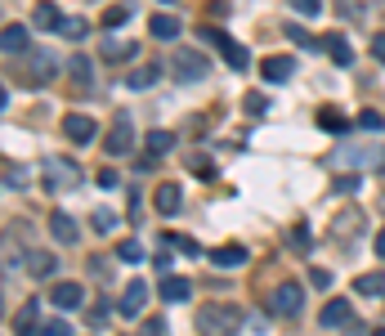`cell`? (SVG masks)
<instances>
[{
    "instance_id": "cell-28",
    "label": "cell",
    "mask_w": 385,
    "mask_h": 336,
    "mask_svg": "<svg viewBox=\"0 0 385 336\" xmlns=\"http://www.w3.org/2000/svg\"><path fill=\"white\" fill-rule=\"evenodd\" d=\"M130 14H135V5H108V14H104V27H108V31H116L121 23H130Z\"/></svg>"
},
{
    "instance_id": "cell-40",
    "label": "cell",
    "mask_w": 385,
    "mask_h": 336,
    "mask_svg": "<svg viewBox=\"0 0 385 336\" xmlns=\"http://www.w3.org/2000/svg\"><path fill=\"white\" fill-rule=\"evenodd\" d=\"M63 36H72V41H81V36H86V23H81V19H63Z\"/></svg>"
},
{
    "instance_id": "cell-35",
    "label": "cell",
    "mask_w": 385,
    "mask_h": 336,
    "mask_svg": "<svg viewBox=\"0 0 385 336\" xmlns=\"http://www.w3.org/2000/svg\"><path fill=\"white\" fill-rule=\"evenodd\" d=\"M242 108H246L251 117H264V112H269V99H264V94H256V90H251V94L242 99Z\"/></svg>"
},
{
    "instance_id": "cell-16",
    "label": "cell",
    "mask_w": 385,
    "mask_h": 336,
    "mask_svg": "<svg viewBox=\"0 0 385 336\" xmlns=\"http://www.w3.org/2000/svg\"><path fill=\"white\" fill-rule=\"evenodd\" d=\"M36 314H41V300H27V305L14 314V332H27V336H36Z\"/></svg>"
},
{
    "instance_id": "cell-26",
    "label": "cell",
    "mask_w": 385,
    "mask_h": 336,
    "mask_svg": "<svg viewBox=\"0 0 385 336\" xmlns=\"http://www.w3.org/2000/svg\"><path fill=\"white\" fill-rule=\"evenodd\" d=\"M157 76H161V63H153V67H139V72H130V76H126V86H130V90H148Z\"/></svg>"
},
{
    "instance_id": "cell-23",
    "label": "cell",
    "mask_w": 385,
    "mask_h": 336,
    "mask_svg": "<svg viewBox=\"0 0 385 336\" xmlns=\"http://www.w3.org/2000/svg\"><path fill=\"white\" fill-rule=\"evenodd\" d=\"M27 269H31L36 278H49V274L59 269V260H54V251H31V256H27Z\"/></svg>"
},
{
    "instance_id": "cell-24",
    "label": "cell",
    "mask_w": 385,
    "mask_h": 336,
    "mask_svg": "<svg viewBox=\"0 0 385 336\" xmlns=\"http://www.w3.org/2000/svg\"><path fill=\"white\" fill-rule=\"evenodd\" d=\"M318 126H323L327 134H336V130L345 134V130H349V122H345V112H341V108H318Z\"/></svg>"
},
{
    "instance_id": "cell-34",
    "label": "cell",
    "mask_w": 385,
    "mask_h": 336,
    "mask_svg": "<svg viewBox=\"0 0 385 336\" xmlns=\"http://www.w3.org/2000/svg\"><path fill=\"white\" fill-rule=\"evenodd\" d=\"M287 41H296V45H305V49H318L323 41H314L305 27H296V23H287Z\"/></svg>"
},
{
    "instance_id": "cell-30",
    "label": "cell",
    "mask_w": 385,
    "mask_h": 336,
    "mask_svg": "<svg viewBox=\"0 0 385 336\" xmlns=\"http://www.w3.org/2000/svg\"><path fill=\"white\" fill-rule=\"evenodd\" d=\"M104 59H108V63L135 59V45H130V41H108V45H104Z\"/></svg>"
},
{
    "instance_id": "cell-38",
    "label": "cell",
    "mask_w": 385,
    "mask_h": 336,
    "mask_svg": "<svg viewBox=\"0 0 385 336\" xmlns=\"http://www.w3.org/2000/svg\"><path fill=\"white\" fill-rule=\"evenodd\" d=\"M94 229H99V233H112V229H116V215H112L108 207H99V211H94Z\"/></svg>"
},
{
    "instance_id": "cell-19",
    "label": "cell",
    "mask_w": 385,
    "mask_h": 336,
    "mask_svg": "<svg viewBox=\"0 0 385 336\" xmlns=\"http://www.w3.org/2000/svg\"><path fill=\"white\" fill-rule=\"evenodd\" d=\"M211 260L220 265V269H242V265H246V247H238V242H229V247H220V251H215Z\"/></svg>"
},
{
    "instance_id": "cell-1",
    "label": "cell",
    "mask_w": 385,
    "mask_h": 336,
    "mask_svg": "<svg viewBox=\"0 0 385 336\" xmlns=\"http://www.w3.org/2000/svg\"><path fill=\"white\" fill-rule=\"evenodd\" d=\"M242 327V310L238 305H206L197 310V332H233Z\"/></svg>"
},
{
    "instance_id": "cell-42",
    "label": "cell",
    "mask_w": 385,
    "mask_h": 336,
    "mask_svg": "<svg viewBox=\"0 0 385 336\" xmlns=\"http://www.w3.org/2000/svg\"><path fill=\"white\" fill-rule=\"evenodd\" d=\"M291 247H296V251H309V247H314L309 229H291Z\"/></svg>"
},
{
    "instance_id": "cell-49",
    "label": "cell",
    "mask_w": 385,
    "mask_h": 336,
    "mask_svg": "<svg viewBox=\"0 0 385 336\" xmlns=\"http://www.w3.org/2000/svg\"><path fill=\"white\" fill-rule=\"evenodd\" d=\"M376 256H385V229L376 233Z\"/></svg>"
},
{
    "instance_id": "cell-47",
    "label": "cell",
    "mask_w": 385,
    "mask_h": 336,
    "mask_svg": "<svg viewBox=\"0 0 385 336\" xmlns=\"http://www.w3.org/2000/svg\"><path fill=\"white\" fill-rule=\"evenodd\" d=\"M372 54H376V63H381V67H385V31H381V36H376V41H372Z\"/></svg>"
},
{
    "instance_id": "cell-33",
    "label": "cell",
    "mask_w": 385,
    "mask_h": 336,
    "mask_svg": "<svg viewBox=\"0 0 385 336\" xmlns=\"http://www.w3.org/2000/svg\"><path fill=\"white\" fill-rule=\"evenodd\" d=\"M287 5L300 14V19H318V14H323V0H287Z\"/></svg>"
},
{
    "instance_id": "cell-45",
    "label": "cell",
    "mask_w": 385,
    "mask_h": 336,
    "mask_svg": "<svg viewBox=\"0 0 385 336\" xmlns=\"http://www.w3.org/2000/svg\"><path fill=\"white\" fill-rule=\"evenodd\" d=\"M309 282H314V287H331V274H327V269H314Z\"/></svg>"
},
{
    "instance_id": "cell-5",
    "label": "cell",
    "mask_w": 385,
    "mask_h": 336,
    "mask_svg": "<svg viewBox=\"0 0 385 336\" xmlns=\"http://www.w3.org/2000/svg\"><path fill=\"white\" fill-rule=\"evenodd\" d=\"M130 144H135V126H130V117L121 112V117H116V122H112V130H108V153L112 157H121V153H130Z\"/></svg>"
},
{
    "instance_id": "cell-41",
    "label": "cell",
    "mask_w": 385,
    "mask_h": 336,
    "mask_svg": "<svg viewBox=\"0 0 385 336\" xmlns=\"http://www.w3.org/2000/svg\"><path fill=\"white\" fill-rule=\"evenodd\" d=\"M336 193H345V197H349V193H359V175H354V171L341 175V179H336Z\"/></svg>"
},
{
    "instance_id": "cell-2",
    "label": "cell",
    "mask_w": 385,
    "mask_h": 336,
    "mask_svg": "<svg viewBox=\"0 0 385 336\" xmlns=\"http://www.w3.org/2000/svg\"><path fill=\"white\" fill-rule=\"evenodd\" d=\"M211 76V63L206 54H197V49L184 45L179 54H175V81H184V86H193V81H206Z\"/></svg>"
},
{
    "instance_id": "cell-22",
    "label": "cell",
    "mask_w": 385,
    "mask_h": 336,
    "mask_svg": "<svg viewBox=\"0 0 385 336\" xmlns=\"http://www.w3.org/2000/svg\"><path fill=\"white\" fill-rule=\"evenodd\" d=\"M0 41H5V54H27V49H31L27 45V27H19V23H9Z\"/></svg>"
},
{
    "instance_id": "cell-27",
    "label": "cell",
    "mask_w": 385,
    "mask_h": 336,
    "mask_svg": "<svg viewBox=\"0 0 385 336\" xmlns=\"http://www.w3.org/2000/svg\"><path fill=\"white\" fill-rule=\"evenodd\" d=\"M224 59H229L233 72H246V67H251V54H246V49L233 41V36H229V45H224Z\"/></svg>"
},
{
    "instance_id": "cell-39",
    "label": "cell",
    "mask_w": 385,
    "mask_h": 336,
    "mask_svg": "<svg viewBox=\"0 0 385 336\" xmlns=\"http://www.w3.org/2000/svg\"><path fill=\"white\" fill-rule=\"evenodd\" d=\"M189 171H193V175H211L215 166H211V157H206V153H193V157H189Z\"/></svg>"
},
{
    "instance_id": "cell-37",
    "label": "cell",
    "mask_w": 385,
    "mask_h": 336,
    "mask_svg": "<svg viewBox=\"0 0 385 336\" xmlns=\"http://www.w3.org/2000/svg\"><path fill=\"white\" fill-rule=\"evenodd\" d=\"M359 126H363V130H381V126H385V117H381L376 108H363V112H359Z\"/></svg>"
},
{
    "instance_id": "cell-43",
    "label": "cell",
    "mask_w": 385,
    "mask_h": 336,
    "mask_svg": "<svg viewBox=\"0 0 385 336\" xmlns=\"http://www.w3.org/2000/svg\"><path fill=\"white\" fill-rule=\"evenodd\" d=\"M153 265H157V274H171V265H175V260H171V251H166V247H161V251H157V256H153Z\"/></svg>"
},
{
    "instance_id": "cell-10",
    "label": "cell",
    "mask_w": 385,
    "mask_h": 336,
    "mask_svg": "<svg viewBox=\"0 0 385 336\" xmlns=\"http://www.w3.org/2000/svg\"><path fill=\"white\" fill-rule=\"evenodd\" d=\"M49 233H54V238H59L63 247H76V242H81V229H76V220H72V215H63V211H54V215H49Z\"/></svg>"
},
{
    "instance_id": "cell-20",
    "label": "cell",
    "mask_w": 385,
    "mask_h": 336,
    "mask_svg": "<svg viewBox=\"0 0 385 336\" xmlns=\"http://www.w3.org/2000/svg\"><path fill=\"white\" fill-rule=\"evenodd\" d=\"M193 296V282L189 278H166L161 282V300H171V305H179V300Z\"/></svg>"
},
{
    "instance_id": "cell-7",
    "label": "cell",
    "mask_w": 385,
    "mask_h": 336,
    "mask_svg": "<svg viewBox=\"0 0 385 336\" xmlns=\"http://www.w3.org/2000/svg\"><path fill=\"white\" fill-rule=\"evenodd\" d=\"M63 134H68L72 144H90L99 134V126H94V117H86V112H68V117H63Z\"/></svg>"
},
{
    "instance_id": "cell-32",
    "label": "cell",
    "mask_w": 385,
    "mask_h": 336,
    "mask_svg": "<svg viewBox=\"0 0 385 336\" xmlns=\"http://www.w3.org/2000/svg\"><path fill=\"white\" fill-rule=\"evenodd\" d=\"M116 256H121V260H126V265H139V260H144V247H139V242H135V238H126V242H121V247H116Z\"/></svg>"
},
{
    "instance_id": "cell-4",
    "label": "cell",
    "mask_w": 385,
    "mask_h": 336,
    "mask_svg": "<svg viewBox=\"0 0 385 336\" xmlns=\"http://www.w3.org/2000/svg\"><path fill=\"white\" fill-rule=\"evenodd\" d=\"M45 189L49 193H63V189H72V184L81 179V171H76V166L72 162H63V157H54V162H45Z\"/></svg>"
},
{
    "instance_id": "cell-12",
    "label": "cell",
    "mask_w": 385,
    "mask_h": 336,
    "mask_svg": "<svg viewBox=\"0 0 385 336\" xmlns=\"http://www.w3.org/2000/svg\"><path fill=\"white\" fill-rule=\"evenodd\" d=\"M153 207L161 215H175L184 207V193H179V184H157V193H153Z\"/></svg>"
},
{
    "instance_id": "cell-8",
    "label": "cell",
    "mask_w": 385,
    "mask_h": 336,
    "mask_svg": "<svg viewBox=\"0 0 385 336\" xmlns=\"http://www.w3.org/2000/svg\"><path fill=\"white\" fill-rule=\"evenodd\" d=\"M144 305H148V282H130V287H126V296L121 300H116V314H121V318H139L144 314Z\"/></svg>"
},
{
    "instance_id": "cell-21",
    "label": "cell",
    "mask_w": 385,
    "mask_h": 336,
    "mask_svg": "<svg viewBox=\"0 0 385 336\" xmlns=\"http://www.w3.org/2000/svg\"><path fill=\"white\" fill-rule=\"evenodd\" d=\"M148 31H153L157 41H175L179 36V19H175V14H157V19L148 23Z\"/></svg>"
},
{
    "instance_id": "cell-18",
    "label": "cell",
    "mask_w": 385,
    "mask_h": 336,
    "mask_svg": "<svg viewBox=\"0 0 385 336\" xmlns=\"http://www.w3.org/2000/svg\"><path fill=\"white\" fill-rule=\"evenodd\" d=\"M144 148H148L153 157H166V153L175 148V134H171V130H148V134H144Z\"/></svg>"
},
{
    "instance_id": "cell-9",
    "label": "cell",
    "mask_w": 385,
    "mask_h": 336,
    "mask_svg": "<svg viewBox=\"0 0 385 336\" xmlns=\"http://www.w3.org/2000/svg\"><path fill=\"white\" fill-rule=\"evenodd\" d=\"M345 166H363V171H385V148H349L341 153Z\"/></svg>"
},
{
    "instance_id": "cell-6",
    "label": "cell",
    "mask_w": 385,
    "mask_h": 336,
    "mask_svg": "<svg viewBox=\"0 0 385 336\" xmlns=\"http://www.w3.org/2000/svg\"><path fill=\"white\" fill-rule=\"evenodd\" d=\"M318 323H323V327H359L354 323V305H349L345 296L341 300H327L323 314H318Z\"/></svg>"
},
{
    "instance_id": "cell-29",
    "label": "cell",
    "mask_w": 385,
    "mask_h": 336,
    "mask_svg": "<svg viewBox=\"0 0 385 336\" xmlns=\"http://www.w3.org/2000/svg\"><path fill=\"white\" fill-rule=\"evenodd\" d=\"M354 292L359 296H381L385 292V278L381 274H363V278H354Z\"/></svg>"
},
{
    "instance_id": "cell-44",
    "label": "cell",
    "mask_w": 385,
    "mask_h": 336,
    "mask_svg": "<svg viewBox=\"0 0 385 336\" xmlns=\"http://www.w3.org/2000/svg\"><path fill=\"white\" fill-rule=\"evenodd\" d=\"M171 242H175V247L184 251V256H202V247H197L193 238H171Z\"/></svg>"
},
{
    "instance_id": "cell-13",
    "label": "cell",
    "mask_w": 385,
    "mask_h": 336,
    "mask_svg": "<svg viewBox=\"0 0 385 336\" xmlns=\"http://www.w3.org/2000/svg\"><path fill=\"white\" fill-rule=\"evenodd\" d=\"M31 27H41V31H59V27H63V14H59V5L41 0V5L31 9Z\"/></svg>"
},
{
    "instance_id": "cell-14",
    "label": "cell",
    "mask_w": 385,
    "mask_h": 336,
    "mask_svg": "<svg viewBox=\"0 0 385 336\" xmlns=\"http://www.w3.org/2000/svg\"><path fill=\"white\" fill-rule=\"evenodd\" d=\"M45 81H54V54L36 49V54H31V76H27V86H45Z\"/></svg>"
},
{
    "instance_id": "cell-17",
    "label": "cell",
    "mask_w": 385,
    "mask_h": 336,
    "mask_svg": "<svg viewBox=\"0 0 385 336\" xmlns=\"http://www.w3.org/2000/svg\"><path fill=\"white\" fill-rule=\"evenodd\" d=\"M81 296H86V292H81V282H54V305L59 310H76Z\"/></svg>"
},
{
    "instance_id": "cell-11",
    "label": "cell",
    "mask_w": 385,
    "mask_h": 336,
    "mask_svg": "<svg viewBox=\"0 0 385 336\" xmlns=\"http://www.w3.org/2000/svg\"><path fill=\"white\" fill-rule=\"evenodd\" d=\"M260 72H264V81H291V72H296V59L291 54H274V59H264L260 63Z\"/></svg>"
},
{
    "instance_id": "cell-25",
    "label": "cell",
    "mask_w": 385,
    "mask_h": 336,
    "mask_svg": "<svg viewBox=\"0 0 385 336\" xmlns=\"http://www.w3.org/2000/svg\"><path fill=\"white\" fill-rule=\"evenodd\" d=\"M68 72H72V81H76V86H90V81H94V63H90L86 54H72Z\"/></svg>"
},
{
    "instance_id": "cell-36",
    "label": "cell",
    "mask_w": 385,
    "mask_h": 336,
    "mask_svg": "<svg viewBox=\"0 0 385 336\" xmlns=\"http://www.w3.org/2000/svg\"><path fill=\"white\" fill-rule=\"evenodd\" d=\"M36 336H72V327L63 323V318H49V323H41V327H36Z\"/></svg>"
},
{
    "instance_id": "cell-15",
    "label": "cell",
    "mask_w": 385,
    "mask_h": 336,
    "mask_svg": "<svg viewBox=\"0 0 385 336\" xmlns=\"http://www.w3.org/2000/svg\"><path fill=\"white\" fill-rule=\"evenodd\" d=\"M323 45H327V54H331V63H336V67H349V63H354V49H349V41L341 36V31L323 36Z\"/></svg>"
},
{
    "instance_id": "cell-46",
    "label": "cell",
    "mask_w": 385,
    "mask_h": 336,
    "mask_svg": "<svg viewBox=\"0 0 385 336\" xmlns=\"http://www.w3.org/2000/svg\"><path fill=\"white\" fill-rule=\"evenodd\" d=\"M5 184H9V189H23V171H14V166H5Z\"/></svg>"
},
{
    "instance_id": "cell-3",
    "label": "cell",
    "mask_w": 385,
    "mask_h": 336,
    "mask_svg": "<svg viewBox=\"0 0 385 336\" xmlns=\"http://www.w3.org/2000/svg\"><path fill=\"white\" fill-rule=\"evenodd\" d=\"M300 305H305V287H300V282H282V287L269 296V310H274L278 318H296Z\"/></svg>"
},
{
    "instance_id": "cell-31",
    "label": "cell",
    "mask_w": 385,
    "mask_h": 336,
    "mask_svg": "<svg viewBox=\"0 0 385 336\" xmlns=\"http://www.w3.org/2000/svg\"><path fill=\"white\" fill-rule=\"evenodd\" d=\"M359 220H363L359 211H345V215H336V238H354V233H359Z\"/></svg>"
},
{
    "instance_id": "cell-48",
    "label": "cell",
    "mask_w": 385,
    "mask_h": 336,
    "mask_svg": "<svg viewBox=\"0 0 385 336\" xmlns=\"http://www.w3.org/2000/svg\"><path fill=\"white\" fill-rule=\"evenodd\" d=\"M99 189H116V171H99Z\"/></svg>"
}]
</instances>
